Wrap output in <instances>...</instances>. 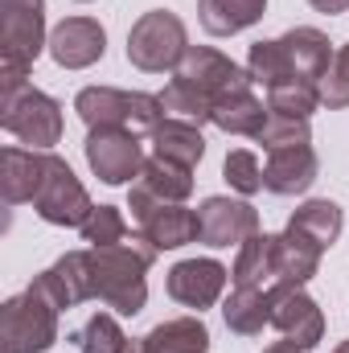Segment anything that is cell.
<instances>
[{
    "mask_svg": "<svg viewBox=\"0 0 349 353\" xmlns=\"http://www.w3.org/2000/svg\"><path fill=\"white\" fill-rule=\"evenodd\" d=\"M321 103L325 107H349V41L333 54V66H329V74L321 79Z\"/></svg>",
    "mask_w": 349,
    "mask_h": 353,
    "instance_id": "33",
    "label": "cell"
},
{
    "mask_svg": "<svg viewBox=\"0 0 349 353\" xmlns=\"http://www.w3.org/2000/svg\"><path fill=\"white\" fill-rule=\"evenodd\" d=\"M321 255H325V247H317L296 226H283V234H275V279L304 288L321 271Z\"/></svg>",
    "mask_w": 349,
    "mask_h": 353,
    "instance_id": "18",
    "label": "cell"
},
{
    "mask_svg": "<svg viewBox=\"0 0 349 353\" xmlns=\"http://www.w3.org/2000/svg\"><path fill=\"white\" fill-rule=\"evenodd\" d=\"M263 12H267V0H197L201 29L214 37H235L251 29L255 21H263Z\"/></svg>",
    "mask_w": 349,
    "mask_h": 353,
    "instance_id": "20",
    "label": "cell"
},
{
    "mask_svg": "<svg viewBox=\"0 0 349 353\" xmlns=\"http://www.w3.org/2000/svg\"><path fill=\"white\" fill-rule=\"evenodd\" d=\"M144 341L152 353H210V329L201 325V316H173L161 321Z\"/></svg>",
    "mask_w": 349,
    "mask_h": 353,
    "instance_id": "25",
    "label": "cell"
},
{
    "mask_svg": "<svg viewBox=\"0 0 349 353\" xmlns=\"http://www.w3.org/2000/svg\"><path fill=\"white\" fill-rule=\"evenodd\" d=\"M50 54L66 70H87L107 54V33L94 17H66L50 33Z\"/></svg>",
    "mask_w": 349,
    "mask_h": 353,
    "instance_id": "14",
    "label": "cell"
},
{
    "mask_svg": "<svg viewBox=\"0 0 349 353\" xmlns=\"http://www.w3.org/2000/svg\"><path fill=\"white\" fill-rule=\"evenodd\" d=\"M152 148H157V157L177 161V165H185V169H193V165L206 157L201 128L189 123V119H165V123L152 132Z\"/></svg>",
    "mask_w": 349,
    "mask_h": 353,
    "instance_id": "23",
    "label": "cell"
},
{
    "mask_svg": "<svg viewBox=\"0 0 349 353\" xmlns=\"http://www.w3.org/2000/svg\"><path fill=\"white\" fill-rule=\"evenodd\" d=\"M46 46V0H0V66L33 70Z\"/></svg>",
    "mask_w": 349,
    "mask_h": 353,
    "instance_id": "10",
    "label": "cell"
},
{
    "mask_svg": "<svg viewBox=\"0 0 349 353\" xmlns=\"http://www.w3.org/2000/svg\"><path fill=\"white\" fill-rule=\"evenodd\" d=\"M33 288L62 312V308H74L90 300V267H87V251H66L54 267H46Z\"/></svg>",
    "mask_w": 349,
    "mask_h": 353,
    "instance_id": "17",
    "label": "cell"
},
{
    "mask_svg": "<svg viewBox=\"0 0 349 353\" xmlns=\"http://www.w3.org/2000/svg\"><path fill=\"white\" fill-rule=\"evenodd\" d=\"M0 353H4V350H0Z\"/></svg>",
    "mask_w": 349,
    "mask_h": 353,
    "instance_id": "38",
    "label": "cell"
},
{
    "mask_svg": "<svg viewBox=\"0 0 349 353\" xmlns=\"http://www.w3.org/2000/svg\"><path fill=\"white\" fill-rule=\"evenodd\" d=\"M263 353H304V350H300L296 341H275V345H267Z\"/></svg>",
    "mask_w": 349,
    "mask_h": 353,
    "instance_id": "35",
    "label": "cell"
},
{
    "mask_svg": "<svg viewBox=\"0 0 349 353\" xmlns=\"http://www.w3.org/2000/svg\"><path fill=\"white\" fill-rule=\"evenodd\" d=\"M321 107V87L304 83V79H283L275 87H267V111L275 115H292V119H308Z\"/></svg>",
    "mask_w": 349,
    "mask_h": 353,
    "instance_id": "28",
    "label": "cell"
},
{
    "mask_svg": "<svg viewBox=\"0 0 349 353\" xmlns=\"http://www.w3.org/2000/svg\"><path fill=\"white\" fill-rule=\"evenodd\" d=\"M222 176H226L230 189H239L243 197H251V193H259L263 189V165H259V157H255L251 148H235V152H226V161H222Z\"/></svg>",
    "mask_w": 349,
    "mask_h": 353,
    "instance_id": "32",
    "label": "cell"
},
{
    "mask_svg": "<svg viewBox=\"0 0 349 353\" xmlns=\"http://www.w3.org/2000/svg\"><path fill=\"white\" fill-rule=\"evenodd\" d=\"M128 210H132V218L140 222V234H144L157 251L189 247V243H197V234H201L197 210H185L181 201H157V197H148V193L136 189V185H132Z\"/></svg>",
    "mask_w": 349,
    "mask_h": 353,
    "instance_id": "9",
    "label": "cell"
},
{
    "mask_svg": "<svg viewBox=\"0 0 349 353\" xmlns=\"http://www.w3.org/2000/svg\"><path fill=\"white\" fill-rule=\"evenodd\" d=\"M263 144V152H279V148H296V144H308L312 132H308V119H292V115H267L263 132L255 136Z\"/></svg>",
    "mask_w": 349,
    "mask_h": 353,
    "instance_id": "30",
    "label": "cell"
},
{
    "mask_svg": "<svg viewBox=\"0 0 349 353\" xmlns=\"http://www.w3.org/2000/svg\"><path fill=\"white\" fill-rule=\"evenodd\" d=\"M33 210L50 226H83L90 218V210H94V201L83 189V181L74 176V169L62 157L46 152V176L33 193Z\"/></svg>",
    "mask_w": 349,
    "mask_h": 353,
    "instance_id": "8",
    "label": "cell"
},
{
    "mask_svg": "<svg viewBox=\"0 0 349 353\" xmlns=\"http://www.w3.org/2000/svg\"><path fill=\"white\" fill-rule=\"evenodd\" d=\"M0 128L8 136H17L21 144H29L37 152H50L62 140V107L46 90L25 87L17 94H8V99H0Z\"/></svg>",
    "mask_w": 349,
    "mask_h": 353,
    "instance_id": "7",
    "label": "cell"
},
{
    "mask_svg": "<svg viewBox=\"0 0 349 353\" xmlns=\"http://www.w3.org/2000/svg\"><path fill=\"white\" fill-rule=\"evenodd\" d=\"M317 173H321V161H317L312 144L279 148V152H267L263 189H267V193H279V197H296V193H308V189H312Z\"/></svg>",
    "mask_w": 349,
    "mask_h": 353,
    "instance_id": "16",
    "label": "cell"
},
{
    "mask_svg": "<svg viewBox=\"0 0 349 353\" xmlns=\"http://www.w3.org/2000/svg\"><path fill=\"white\" fill-rule=\"evenodd\" d=\"M308 4H312L317 12H329V17H333V12H346V8H349V0H308Z\"/></svg>",
    "mask_w": 349,
    "mask_h": 353,
    "instance_id": "34",
    "label": "cell"
},
{
    "mask_svg": "<svg viewBox=\"0 0 349 353\" xmlns=\"http://www.w3.org/2000/svg\"><path fill=\"white\" fill-rule=\"evenodd\" d=\"M74 341H79V353H123V345H128L119 321L107 316V312H94L87 325L74 333Z\"/></svg>",
    "mask_w": 349,
    "mask_h": 353,
    "instance_id": "29",
    "label": "cell"
},
{
    "mask_svg": "<svg viewBox=\"0 0 349 353\" xmlns=\"http://www.w3.org/2000/svg\"><path fill=\"white\" fill-rule=\"evenodd\" d=\"M41 176H46V152H37V148H4L0 152V193L8 205L33 201Z\"/></svg>",
    "mask_w": 349,
    "mask_h": 353,
    "instance_id": "19",
    "label": "cell"
},
{
    "mask_svg": "<svg viewBox=\"0 0 349 353\" xmlns=\"http://www.w3.org/2000/svg\"><path fill=\"white\" fill-rule=\"evenodd\" d=\"M288 226H296L300 234H308L317 247H333L337 239H341V226H346V214H341V205L337 201H304L292 218H288Z\"/></svg>",
    "mask_w": 349,
    "mask_h": 353,
    "instance_id": "26",
    "label": "cell"
},
{
    "mask_svg": "<svg viewBox=\"0 0 349 353\" xmlns=\"http://www.w3.org/2000/svg\"><path fill=\"white\" fill-rule=\"evenodd\" d=\"M222 321L239 337L263 333V325H271V296H267V288H235L230 300L222 304Z\"/></svg>",
    "mask_w": 349,
    "mask_h": 353,
    "instance_id": "22",
    "label": "cell"
},
{
    "mask_svg": "<svg viewBox=\"0 0 349 353\" xmlns=\"http://www.w3.org/2000/svg\"><path fill=\"white\" fill-rule=\"evenodd\" d=\"M74 111L87 128H128V132H157L165 123L161 94L144 90H115V87H83L74 99Z\"/></svg>",
    "mask_w": 349,
    "mask_h": 353,
    "instance_id": "4",
    "label": "cell"
},
{
    "mask_svg": "<svg viewBox=\"0 0 349 353\" xmlns=\"http://www.w3.org/2000/svg\"><path fill=\"white\" fill-rule=\"evenodd\" d=\"M83 152H87L90 173L103 185H123L144 169V148H140L136 132H128V128H90Z\"/></svg>",
    "mask_w": 349,
    "mask_h": 353,
    "instance_id": "11",
    "label": "cell"
},
{
    "mask_svg": "<svg viewBox=\"0 0 349 353\" xmlns=\"http://www.w3.org/2000/svg\"><path fill=\"white\" fill-rule=\"evenodd\" d=\"M185 50H189L185 21L177 12H169V8L144 12L132 25V33H128V62L136 70H148V74L177 70V62L185 58Z\"/></svg>",
    "mask_w": 349,
    "mask_h": 353,
    "instance_id": "6",
    "label": "cell"
},
{
    "mask_svg": "<svg viewBox=\"0 0 349 353\" xmlns=\"http://www.w3.org/2000/svg\"><path fill=\"white\" fill-rule=\"evenodd\" d=\"M226 279H230V271L218 263V259H181V263L169 271L165 288H169V296H173L177 304L201 312V308L218 304Z\"/></svg>",
    "mask_w": 349,
    "mask_h": 353,
    "instance_id": "15",
    "label": "cell"
},
{
    "mask_svg": "<svg viewBox=\"0 0 349 353\" xmlns=\"http://www.w3.org/2000/svg\"><path fill=\"white\" fill-rule=\"evenodd\" d=\"M251 70L235 66L226 54L210 50V46H189L185 58L177 62L169 87L161 90V103L173 119H189V123H214V107L230 94L251 90Z\"/></svg>",
    "mask_w": 349,
    "mask_h": 353,
    "instance_id": "1",
    "label": "cell"
},
{
    "mask_svg": "<svg viewBox=\"0 0 349 353\" xmlns=\"http://www.w3.org/2000/svg\"><path fill=\"white\" fill-rule=\"evenodd\" d=\"M267 115H271V111L263 107L251 90L230 94V99H222V103L214 107V123H218L222 132H230V136H259L263 123H267Z\"/></svg>",
    "mask_w": 349,
    "mask_h": 353,
    "instance_id": "27",
    "label": "cell"
},
{
    "mask_svg": "<svg viewBox=\"0 0 349 353\" xmlns=\"http://www.w3.org/2000/svg\"><path fill=\"white\" fill-rule=\"evenodd\" d=\"M136 189H144L157 201H185L193 193V169L165 161V157H152V161H144V169L136 176Z\"/></svg>",
    "mask_w": 349,
    "mask_h": 353,
    "instance_id": "24",
    "label": "cell"
},
{
    "mask_svg": "<svg viewBox=\"0 0 349 353\" xmlns=\"http://www.w3.org/2000/svg\"><path fill=\"white\" fill-rule=\"evenodd\" d=\"M333 353H349V341H341V345H337V350H333Z\"/></svg>",
    "mask_w": 349,
    "mask_h": 353,
    "instance_id": "37",
    "label": "cell"
},
{
    "mask_svg": "<svg viewBox=\"0 0 349 353\" xmlns=\"http://www.w3.org/2000/svg\"><path fill=\"white\" fill-rule=\"evenodd\" d=\"M157 247L144 234H128L115 247H87L90 267V300H103L119 316L144 312L148 300V267L157 263Z\"/></svg>",
    "mask_w": 349,
    "mask_h": 353,
    "instance_id": "2",
    "label": "cell"
},
{
    "mask_svg": "<svg viewBox=\"0 0 349 353\" xmlns=\"http://www.w3.org/2000/svg\"><path fill=\"white\" fill-rule=\"evenodd\" d=\"M58 341V308L29 283L21 296L0 308V350L4 353H46Z\"/></svg>",
    "mask_w": 349,
    "mask_h": 353,
    "instance_id": "5",
    "label": "cell"
},
{
    "mask_svg": "<svg viewBox=\"0 0 349 353\" xmlns=\"http://www.w3.org/2000/svg\"><path fill=\"white\" fill-rule=\"evenodd\" d=\"M79 230H83V243H90V247H115L128 239V222L115 205H94Z\"/></svg>",
    "mask_w": 349,
    "mask_h": 353,
    "instance_id": "31",
    "label": "cell"
},
{
    "mask_svg": "<svg viewBox=\"0 0 349 353\" xmlns=\"http://www.w3.org/2000/svg\"><path fill=\"white\" fill-rule=\"evenodd\" d=\"M267 296H271V325L288 337V341H296L300 350H312V345H321V337H325V316H321V308H317V300L304 292V288H292V283H271L267 288Z\"/></svg>",
    "mask_w": 349,
    "mask_h": 353,
    "instance_id": "12",
    "label": "cell"
},
{
    "mask_svg": "<svg viewBox=\"0 0 349 353\" xmlns=\"http://www.w3.org/2000/svg\"><path fill=\"white\" fill-rule=\"evenodd\" d=\"M201 222V243L206 247H230V243H247L251 234H259V210L251 201H235V197H206L197 210Z\"/></svg>",
    "mask_w": 349,
    "mask_h": 353,
    "instance_id": "13",
    "label": "cell"
},
{
    "mask_svg": "<svg viewBox=\"0 0 349 353\" xmlns=\"http://www.w3.org/2000/svg\"><path fill=\"white\" fill-rule=\"evenodd\" d=\"M235 288H271L275 283V234H251L239 247V259L230 267Z\"/></svg>",
    "mask_w": 349,
    "mask_h": 353,
    "instance_id": "21",
    "label": "cell"
},
{
    "mask_svg": "<svg viewBox=\"0 0 349 353\" xmlns=\"http://www.w3.org/2000/svg\"><path fill=\"white\" fill-rule=\"evenodd\" d=\"M329 66H333V46L321 29H308V25L288 29L275 41H255L251 54H247V70L263 87H275L283 79L317 83V79L329 74Z\"/></svg>",
    "mask_w": 349,
    "mask_h": 353,
    "instance_id": "3",
    "label": "cell"
},
{
    "mask_svg": "<svg viewBox=\"0 0 349 353\" xmlns=\"http://www.w3.org/2000/svg\"><path fill=\"white\" fill-rule=\"evenodd\" d=\"M123 353H152V350H148V341L140 337V341H128V345H123Z\"/></svg>",
    "mask_w": 349,
    "mask_h": 353,
    "instance_id": "36",
    "label": "cell"
}]
</instances>
